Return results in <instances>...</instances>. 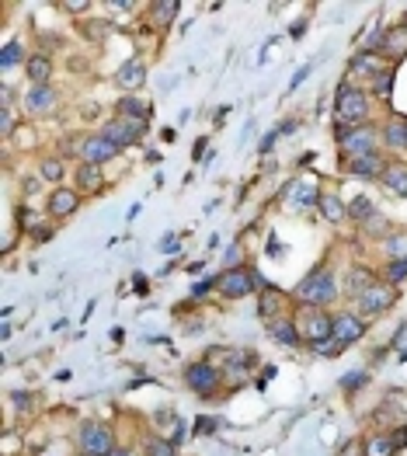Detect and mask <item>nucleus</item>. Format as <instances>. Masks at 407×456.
<instances>
[{"label": "nucleus", "mask_w": 407, "mask_h": 456, "mask_svg": "<svg viewBox=\"0 0 407 456\" xmlns=\"http://www.w3.org/2000/svg\"><path fill=\"white\" fill-rule=\"evenodd\" d=\"M366 380H369L366 373H352V376L341 380V387H345V390H355V387H366Z\"/></svg>", "instance_id": "37998d69"}, {"label": "nucleus", "mask_w": 407, "mask_h": 456, "mask_svg": "<svg viewBox=\"0 0 407 456\" xmlns=\"http://www.w3.org/2000/svg\"><path fill=\"white\" fill-rule=\"evenodd\" d=\"M213 286H216V279H202V282H195V286H192V296H195V300H202Z\"/></svg>", "instance_id": "c03bdc74"}, {"label": "nucleus", "mask_w": 407, "mask_h": 456, "mask_svg": "<svg viewBox=\"0 0 407 456\" xmlns=\"http://www.w3.org/2000/svg\"><path fill=\"white\" fill-rule=\"evenodd\" d=\"M387 70H390L387 56H383V52H369V49L355 52V56H352V66H348L352 77H366V80H376V77L387 73Z\"/></svg>", "instance_id": "9d476101"}, {"label": "nucleus", "mask_w": 407, "mask_h": 456, "mask_svg": "<svg viewBox=\"0 0 407 456\" xmlns=\"http://www.w3.org/2000/svg\"><path fill=\"white\" fill-rule=\"evenodd\" d=\"M383 182H387V189L394 196H404L407 199V164H390L387 175H383Z\"/></svg>", "instance_id": "c85d7f7f"}, {"label": "nucleus", "mask_w": 407, "mask_h": 456, "mask_svg": "<svg viewBox=\"0 0 407 456\" xmlns=\"http://www.w3.org/2000/svg\"><path fill=\"white\" fill-rule=\"evenodd\" d=\"M366 334V321L359 317V314H352V310H341V314H335V341H341L345 348L348 345H355L359 338Z\"/></svg>", "instance_id": "f8f14e48"}, {"label": "nucleus", "mask_w": 407, "mask_h": 456, "mask_svg": "<svg viewBox=\"0 0 407 456\" xmlns=\"http://www.w3.org/2000/svg\"><path fill=\"white\" fill-rule=\"evenodd\" d=\"M118 150H122V147H115L105 133H91V136L80 140V161H84V164H98V168H101V164L115 161Z\"/></svg>", "instance_id": "423d86ee"}, {"label": "nucleus", "mask_w": 407, "mask_h": 456, "mask_svg": "<svg viewBox=\"0 0 407 456\" xmlns=\"http://www.w3.org/2000/svg\"><path fill=\"white\" fill-rule=\"evenodd\" d=\"M387 168H390V164H387L383 154H369V157L348 161V175H355V178H383Z\"/></svg>", "instance_id": "2eb2a0df"}, {"label": "nucleus", "mask_w": 407, "mask_h": 456, "mask_svg": "<svg viewBox=\"0 0 407 456\" xmlns=\"http://www.w3.org/2000/svg\"><path fill=\"white\" fill-rule=\"evenodd\" d=\"M98 133H105L115 147H132L136 140H143L146 122H132V119H108V122H101V129H98Z\"/></svg>", "instance_id": "6e6552de"}, {"label": "nucleus", "mask_w": 407, "mask_h": 456, "mask_svg": "<svg viewBox=\"0 0 407 456\" xmlns=\"http://www.w3.org/2000/svg\"><path fill=\"white\" fill-rule=\"evenodd\" d=\"M160 251H178V237H167V240H160Z\"/></svg>", "instance_id": "3c124183"}, {"label": "nucleus", "mask_w": 407, "mask_h": 456, "mask_svg": "<svg viewBox=\"0 0 407 456\" xmlns=\"http://www.w3.org/2000/svg\"><path fill=\"white\" fill-rule=\"evenodd\" d=\"M383 52L394 56V59L407 56V24H397V28L387 31V38H383Z\"/></svg>", "instance_id": "b1692460"}, {"label": "nucleus", "mask_w": 407, "mask_h": 456, "mask_svg": "<svg viewBox=\"0 0 407 456\" xmlns=\"http://www.w3.org/2000/svg\"><path fill=\"white\" fill-rule=\"evenodd\" d=\"M394 453H397V446H394V439H390L387 432L369 436L366 446H362V456H394Z\"/></svg>", "instance_id": "bb28decb"}, {"label": "nucleus", "mask_w": 407, "mask_h": 456, "mask_svg": "<svg viewBox=\"0 0 407 456\" xmlns=\"http://www.w3.org/2000/svg\"><path fill=\"white\" fill-rule=\"evenodd\" d=\"M376 213H380V209H376V206H373L366 196L348 203V216H352V220H359V223H366V220H369V216H376Z\"/></svg>", "instance_id": "473e14b6"}, {"label": "nucleus", "mask_w": 407, "mask_h": 456, "mask_svg": "<svg viewBox=\"0 0 407 456\" xmlns=\"http://www.w3.org/2000/svg\"><path fill=\"white\" fill-rule=\"evenodd\" d=\"M359 453V446H355V443H348V446H345V456H355Z\"/></svg>", "instance_id": "864d4df0"}, {"label": "nucleus", "mask_w": 407, "mask_h": 456, "mask_svg": "<svg viewBox=\"0 0 407 456\" xmlns=\"http://www.w3.org/2000/svg\"><path fill=\"white\" fill-rule=\"evenodd\" d=\"M132 286H136V293L139 296H146L150 289H146V275H132Z\"/></svg>", "instance_id": "8fccbe9b"}, {"label": "nucleus", "mask_w": 407, "mask_h": 456, "mask_svg": "<svg viewBox=\"0 0 407 456\" xmlns=\"http://www.w3.org/2000/svg\"><path fill=\"white\" fill-rule=\"evenodd\" d=\"M380 140H383V133H380L376 126H369V122H362V126L341 122V126H338V143H341V150H345L348 161L380 154Z\"/></svg>", "instance_id": "f03ea898"}, {"label": "nucleus", "mask_w": 407, "mask_h": 456, "mask_svg": "<svg viewBox=\"0 0 407 456\" xmlns=\"http://www.w3.org/2000/svg\"><path fill=\"white\" fill-rule=\"evenodd\" d=\"M331 334H335V314L310 310L307 321H303V338H307L310 345H317V341H328Z\"/></svg>", "instance_id": "ddd939ff"}, {"label": "nucleus", "mask_w": 407, "mask_h": 456, "mask_svg": "<svg viewBox=\"0 0 407 456\" xmlns=\"http://www.w3.org/2000/svg\"><path fill=\"white\" fill-rule=\"evenodd\" d=\"M143 456H178V453H174V443H171V439L150 436V439L143 443Z\"/></svg>", "instance_id": "2f4dec72"}, {"label": "nucleus", "mask_w": 407, "mask_h": 456, "mask_svg": "<svg viewBox=\"0 0 407 456\" xmlns=\"http://www.w3.org/2000/svg\"><path fill=\"white\" fill-rule=\"evenodd\" d=\"M63 175H66V168H63V161H59V157H45V161L38 164V178H42V182H49V185L63 182Z\"/></svg>", "instance_id": "7c9ffc66"}, {"label": "nucleus", "mask_w": 407, "mask_h": 456, "mask_svg": "<svg viewBox=\"0 0 407 456\" xmlns=\"http://www.w3.org/2000/svg\"><path fill=\"white\" fill-rule=\"evenodd\" d=\"M56 7H63V10H70V14H80V10H87L91 3H87V0H59Z\"/></svg>", "instance_id": "79ce46f5"}, {"label": "nucleus", "mask_w": 407, "mask_h": 456, "mask_svg": "<svg viewBox=\"0 0 407 456\" xmlns=\"http://www.w3.org/2000/svg\"><path fill=\"white\" fill-rule=\"evenodd\" d=\"M268 334H272L279 345H286V348H296V345H300V328H296L289 317H275V321H268Z\"/></svg>", "instance_id": "aec40b11"}, {"label": "nucleus", "mask_w": 407, "mask_h": 456, "mask_svg": "<svg viewBox=\"0 0 407 456\" xmlns=\"http://www.w3.org/2000/svg\"><path fill=\"white\" fill-rule=\"evenodd\" d=\"M404 279H407V258H394V261L387 265V282L397 286V282H404Z\"/></svg>", "instance_id": "f704fd0d"}, {"label": "nucleus", "mask_w": 407, "mask_h": 456, "mask_svg": "<svg viewBox=\"0 0 407 456\" xmlns=\"http://www.w3.org/2000/svg\"><path fill=\"white\" fill-rule=\"evenodd\" d=\"M279 307H282V296L268 286V289H261V296H258V317H265V321H275V317H282L279 314Z\"/></svg>", "instance_id": "a878e982"}, {"label": "nucleus", "mask_w": 407, "mask_h": 456, "mask_svg": "<svg viewBox=\"0 0 407 456\" xmlns=\"http://www.w3.org/2000/svg\"><path fill=\"white\" fill-rule=\"evenodd\" d=\"M307 77H310V66H303V70H296V77H293V84H289V91H296V87H300V84H303Z\"/></svg>", "instance_id": "09e8293b"}, {"label": "nucleus", "mask_w": 407, "mask_h": 456, "mask_svg": "<svg viewBox=\"0 0 407 456\" xmlns=\"http://www.w3.org/2000/svg\"><path fill=\"white\" fill-rule=\"evenodd\" d=\"M373 94H376V98H383V101H390V94H394V66L373 80Z\"/></svg>", "instance_id": "72a5a7b5"}, {"label": "nucleus", "mask_w": 407, "mask_h": 456, "mask_svg": "<svg viewBox=\"0 0 407 456\" xmlns=\"http://www.w3.org/2000/svg\"><path fill=\"white\" fill-rule=\"evenodd\" d=\"M387 254L407 258V233H390V237H387Z\"/></svg>", "instance_id": "4c0bfd02"}, {"label": "nucleus", "mask_w": 407, "mask_h": 456, "mask_svg": "<svg viewBox=\"0 0 407 456\" xmlns=\"http://www.w3.org/2000/svg\"><path fill=\"white\" fill-rule=\"evenodd\" d=\"M216 286H220V293L226 300H240V296L254 293V286H265V279L258 272H251V268H226L223 275H216Z\"/></svg>", "instance_id": "20e7f679"}, {"label": "nucleus", "mask_w": 407, "mask_h": 456, "mask_svg": "<svg viewBox=\"0 0 407 456\" xmlns=\"http://www.w3.org/2000/svg\"><path fill=\"white\" fill-rule=\"evenodd\" d=\"M390 439H394V446H397V450H404V446H407V429H404V425H401V429H394V432H390Z\"/></svg>", "instance_id": "de8ad7c7"}, {"label": "nucleus", "mask_w": 407, "mask_h": 456, "mask_svg": "<svg viewBox=\"0 0 407 456\" xmlns=\"http://www.w3.org/2000/svg\"><path fill=\"white\" fill-rule=\"evenodd\" d=\"M0 129H3V136H10L14 133V112H10V105L3 101V108H0Z\"/></svg>", "instance_id": "ea45409f"}, {"label": "nucleus", "mask_w": 407, "mask_h": 456, "mask_svg": "<svg viewBox=\"0 0 407 456\" xmlns=\"http://www.w3.org/2000/svg\"><path fill=\"white\" fill-rule=\"evenodd\" d=\"M185 383H188L199 397H213V394L223 387V369L213 366L209 359H199V362H192V366L185 369Z\"/></svg>", "instance_id": "39448f33"}, {"label": "nucleus", "mask_w": 407, "mask_h": 456, "mask_svg": "<svg viewBox=\"0 0 407 456\" xmlns=\"http://www.w3.org/2000/svg\"><path fill=\"white\" fill-rule=\"evenodd\" d=\"M321 216L328 220V223H341L345 216H348V206L331 192V196H321Z\"/></svg>", "instance_id": "393cba45"}, {"label": "nucleus", "mask_w": 407, "mask_h": 456, "mask_svg": "<svg viewBox=\"0 0 407 456\" xmlns=\"http://www.w3.org/2000/svg\"><path fill=\"white\" fill-rule=\"evenodd\" d=\"M335 112H338L341 122L362 126V122H369V94H366L362 87L341 84V87H338V98H335Z\"/></svg>", "instance_id": "7ed1b4c3"}, {"label": "nucleus", "mask_w": 407, "mask_h": 456, "mask_svg": "<svg viewBox=\"0 0 407 456\" xmlns=\"http://www.w3.org/2000/svg\"><path fill=\"white\" fill-rule=\"evenodd\" d=\"M362 230H366L369 237H387L390 223H387V216H383V213H376V216H369V220L362 223Z\"/></svg>", "instance_id": "c9c22d12"}, {"label": "nucleus", "mask_w": 407, "mask_h": 456, "mask_svg": "<svg viewBox=\"0 0 407 456\" xmlns=\"http://www.w3.org/2000/svg\"><path fill=\"white\" fill-rule=\"evenodd\" d=\"M178 10H181L178 0H153V3H150V21H153L157 28H167V24H174Z\"/></svg>", "instance_id": "4be33fe9"}, {"label": "nucleus", "mask_w": 407, "mask_h": 456, "mask_svg": "<svg viewBox=\"0 0 407 456\" xmlns=\"http://www.w3.org/2000/svg\"><path fill=\"white\" fill-rule=\"evenodd\" d=\"M10 401H14V408H17V411H28V408H31V394L14 390V394H10Z\"/></svg>", "instance_id": "a18cd8bd"}, {"label": "nucleus", "mask_w": 407, "mask_h": 456, "mask_svg": "<svg viewBox=\"0 0 407 456\" xmlns=\"http://www.w3.org/2000/svg\"><path fill=\"white\" fill-rule=\"evenodd\" d=\"M73 182H77V192H101V185H105L101 168H98V164H84V161L77 164Z\"/></svg>", "instance_id": "a211bd4d"}, {"label": "nucleus", "mask_w": 407, "mask_h": 456, "mask_svg": "<svg viewBox=\"0 0 407 456\" xmlns=\"http://www.w3.org/2000/svg\"><path fill=\"white\" fill-rule=\"evenodd\" d=\"M115 112H118V119H132V122H146V119H150V108H146V101H143V98H132V94L118 98Z\"/></svg>", "instance_id": "412c9836"}, {"label": "nucleus", "mask_w": 407, "mask_h": 456, "mask_svg": "<svg viewBox=\"0 0 407 456\" xmlns=\"http://www.w3.org/2000/svg\"><path fill=\"white\" fill-rule=\"evenodd\" d=\"M24 73H28L31 84H49V80H52V59H49V56H28Z\"/></svg>", "instance_id": "5701e85b"}, {"label": "nucleus", "mask_w": 407, "mask_h": 456, "mask_svg": "<svg viewBox=\"0 0 407 456\" xmlns=\"http://www.w3.org/2000/svg\"><path fill=\"white\" fill-rule=\"evenodd\" d=\"M355 303H359V314H383V310H390V307L397 303V286H390V282H373Z\"/></svg>", "instance_id": "0eeeda50"}, {"label": "nucleus", "mask_w": 407, "mask_h": 456, "mask_svg": "<svg viewBox=\"0 0 407 456\" xmlns=\"http://www.w3.org/2000/svg\"><path fill=\"white\" fill-rule=\"evenodd\" d=\"M275 140H279V129H272V133H265V140H261V154H272V147H275Z\"/></svg>", "instance_id": "49530a36"}, {"label": "nucleus", "mask_w": 407, "mask_h": 456, "mask_svg": "<svg viewBox=\"0 0 407 456\" xmlns=\"http://www.w3.org/2000/svg\"><path fill=\"white\" fill-rule=\"evenodd\" d=\"M108 456H136V453H129V450H118V446H115V450H112Z\"/></svg>", "instance_id": "5fc2aeb1"}, {"label": "nucleus", "mask_w": 407, "mask_h": 456, "mask_svg": "<svg viewBox=\"0 0 407 456\" xmlns=\"http://www.w3.org/2000/svg\"><path fill=\"white\" fill-rule=\"evenodd\" d=\"M77 206H80V192H77V189H66V185L52 189V192H49V199H45V213H49V216H56V220L73 216V213H77Z\"/></svg>", "instance_id": "9b49d317"}, {"label": "nucleus", "mask_w": 407, "mask_h": 456, "mask_svg": "<svg viewBox=\"0 0 407 456\" xmlns=\"http://www.w3.org/2000/svg\"><path fill=\"white\" fill-rule=\"evenodd\" d=\"M317 355H324V359H335V355H341L345 352V345L341 341H335V338H328V341H317V345H310Z\"/></svg>", "instance_id": "e433bc0d"}, {"label": "nucleus", "mask_w": 407, "mask_h": 456, "mask_svg": "<svg viewBox=\"0 0 407 456\" xmlns=\"http://www.w3.org/2000/svg\"><path fill=\"white\" fill-rule=\"evenodd\" d=\"M213 429H216L213 418H199V432H213Z\"/></svg>", "instance_id": "603ef678"}, {"label": "nucleus", "mask_w": 407, "mask_h": 456, "mask_svg": "<svg viewBox=\"0 0 407 456\" xmlns=\"http://www.w3.org/2000/svg\"><path fill=\"white\" fill-rule=\"evenodd\" d=\"M115 80H118V87H125V91H139V87L146 84V63H143V59L122 63L118 73H115Z\"/></svg>", "instance_id": "dca6fc26"}, {"label": "nucleus", "mask_w": 407, "mask_h": 456, "mask_svg": "<svg viewBox=\"0 0 407 456\" xmlns=\"http://www.w3.org/2000/svg\"><path fill=\"white\" fill-rule=\"evenodd\" d=\"M84 456H94V453H84Z\"/></svg>", "instance_id": "6e6d98bb"}, {"label": "nucleus", "mask_w": 407, "mask_h": 456, "mask_svg": "<svg viewBox=\"0 0 407 456\" xmlns=\"http://www.w3.org/2000/svg\"><path fill=\"white\" fill-rule=\"evenodd\" d=\"M293 296H296L303 307L321 310V307H328V303L338 300V279L331 275V268H314L310 275H303V282L293 289Z\"/></svg>", "instance_id": "f257e3e1"}, {"label": "nucleus", "mask_w": 407, "mask_h": 456, "mask_svg": "<svg viewBox=\"0 0 407 456\" xmlns=\"http://www.w3.org/2000/svg\"><path fill=\"white\" fill-rule=\"evenodd\" d=\"M17 223H21L24 233H38V230H42V220H38L35 213H28V209H21V213H17Z\"/></svg>", "instance_id": "58836bf2"}, {"label": "nucleus", "mask_w": 407, "mask_h": 456, "mask_svg": "<svg viewBox=\"0 0 407 456\" xmlns=\"http://www.w3.org/2000/svg\"><path fill=\"white\" fill-rule=\"evenodd\" d=\"M80 450L94 456H108L115 450V439H112V429L108 425H84L80 429Z\"/></svg>", "instance_id": "1a4fd4ad"}, {"label": "nucleus", "mask_w": 407, "mask_h": 456, "mask_svg": "<svg viewBox=\"0 0 407 456\" xmlns=\"http://www.w3.org/2000/svg\"><path fill=\"white\" fill-rule=\"evenodd\" d=\"M80 28H84V35H91V38H98V35H105V31H108V24H105V21H84Z\"/></svg>", "instance_id": "a19ab883"}, {"label": "nucleus", "mask_w": 407, "mask_h": 456, "mask_svg": "<svg viewBox=\"0 0 407 456\" xmlns=\"http://www.w3.org/2000/svg\"><path fill=\"white\" fill-rule=\"evenodd\" d=\"M383 143H387L390 150H407V122H401V119L387 122V129H383Z\"/></svg>", "instance_id": "cd10ccee"}, {"label": "nucleus", "mask_w": 407, "mask_h": 456, "mask_svg": "<svg viewBox=\"0 0 407 456\" xmlns=\"http://www.w3.org/2000/svg\"><path fill=\"white\" fill-rule=\"evenodd\" d=\"M17 63H28V59H24V45L10 38V42H3V49H0V66L10 70V66H17Z\"/></svg>", "instance_id": "c756f323"}, {"label": "nucleus", "mask_w": 407, "mask_h": 456, "mask_svg": "<svg viewBox=\"0 0 407 456\" xmlns=\"http://www.w3.org/2000/svg\"><path fill=\"white\" fill-rule=\"evenodd\" d=\"M56 101H59V98H56V91H52L49 84H31V87L24 91V108H28V112H38V115H42V112H52Z\"/></svg>", "instance_id": "4468645a"}, {"label": "nucleus", "mask_w": 407, "mask_h": 456, "mask_svg": "<svg viewBox=\"0 0 407 456\" xmlns=\"http://www.w3.org/2000/svg\"><path fill=\"white\" fill-rule=\"evenodd\" d=\"M321 206V192L310 182H293L289 185V209H310Z\"/></svg>", "instance_id": "f3484780"}, {"label": "nucleus", "mask_w": 407, "mask_h": 456, "mask_svg": "<svg viewBox=\"0 0 407 456\" xmlns=\"http://www.w3.org/2000/svg\"><path fill=\"white\" fill-rule=\"evenodd\" d=\"M373 282H380V279H376L369 268H348V275H345V296H348V300H359Z\"/></svg>", "instance_id": "6ab92c4d"}]
</instances>
